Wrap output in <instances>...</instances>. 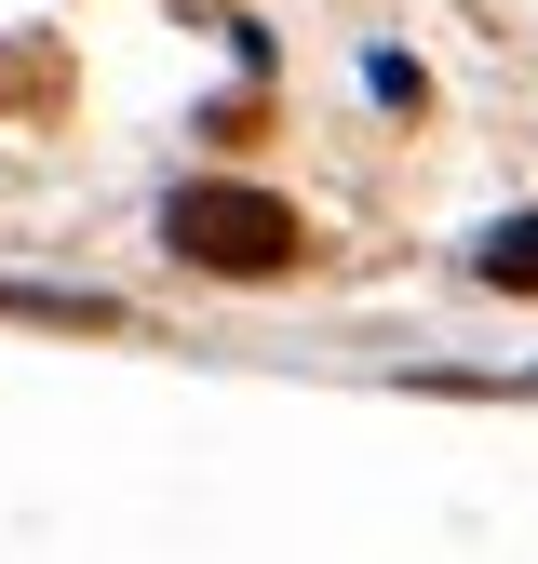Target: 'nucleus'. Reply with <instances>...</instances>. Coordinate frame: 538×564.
Here are the masks:
<instances>
[{
	"mask_svg": "<svg viewBox=\"0 0 538 564\" xmlns=\"http://www.w3.org/2000/svg\"><path fill=\"white\" fill-rule=\"evenodd\" d=\"M162 242H175L189 269H229V282H269V269L297 256V216H283L269 188H216V175H202V188H175V202H162Z\"/></svg>",
	"mask_w": 538,
	"mask_h": 564,
	"instance_id": "f257e3e1",
	"label": "nucleus"
},
{
	"mask_svg": "<svg viewBox=\"0 0 538 564\" xmlns=\"http://www.w3.org/2000/svg\"><path fill=\"white\" fill-rule=\"evenodd\" d=\"M498 282V296H538V216H512V229H485V256H471Z\"/></svg>",
	"mask_w": 538,
	"mask_h": 564,
	"instance_id": "f03ea898",
	"label": "nucleus"
}]
</instances>
